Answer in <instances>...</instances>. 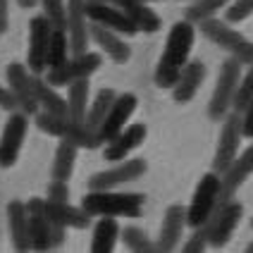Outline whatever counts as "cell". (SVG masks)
<instances>
[{
    "label": "cell",
    "mask_w": 253,
    "mask_h": 253,
    "mask_svg": "<svg viewBox=\"0 0 253 253\" xmlns=\"http://www.w3.org/2000/svg\"><path fill=\"white\" fill-rule=\"evenodd\" d=\"M194 41H196L194 22L182 19V22H177L174 27L169 29L165 50H163L160 62H158V67H155V86H158V88H172V86H174L179 72H182L184 65L189 62Z\"/></svg>",
    "instance_id": "1"
},
{
    "label": "cell",
    "mask_w": 253,
    "mask_h": 253,
    "mask_svg": "<svg viewBox=\"0 0 253 253\" xmlns=\"http://www.w3.org/2000/svg\"><path fill=\"white\" fill-rule=\"evenodd\" d=\"M143 194H120L115 189H88L82 198V208L91 217L110 215V217H139L143 211Z\"/></svg>",
    "instance_id": "2"
},
{
    "label": "cell",
    "mask_w": 253,
    "mask_h": 253,
    "mask_svg": "<svg viewBox=\"0 0 253 253\" xmlns=\"http://www.w3.org/2000/svg\"><path fill=\"white\" fill-rule=\"evenodd\" d=\"M36 126L50 134V136H57V139H65V141H72L74 146L79 148H98L103 146V141L98 139V131L91 129L86 122H77L72 120L67 115H50V113H36Z\"/></svg>",
    "instance_id": "3"
},
{
    "label": "cell",
    "mask_w": 253,
    "mask_h": 253,
    "mask_svg": "<svg viewBox=\"0 0 253 253\" xmlns=\"http://www.w3.org/2000/svg\"><path fill=\"white\" fill-rule=\"evenodd\" d=\"M201 34L212 41L215 45H220L222 50H227L232 57H237L241 65H251L253 62V43L239 34L237 29H232L229 24L215 19V17H206V19H198L196 22Z\"/></svg>",
    "instance_id": "4"
},
{
    "label": "cell",
    "mask_w": 253,
    "mask_h": 253,
    "mask_svg": "<svg viewBox=\"0 0 253 253\" xmlns=\"http://www.w3.org/2000/svg\"><path fill=\"white\" fill-rule=\"evenodd\" d=\"M220 186H222V179H220L217 172H206L201 177V182L196 184V191H194V198H191V203L186 208V225L194 227V229L206 225V220L217 208Z\"/></svg>",
    "instance_id": "5"
},
{
    "label": "cell",
    "mask_w": 253,
    "mask_h": 253,
    "mask_svg": "<svg viewBox=\"0 0 253 253\" xmlns=\"http://www.w3.org/2000/svg\"><path fill=\"white\" fill-rule=\"evenodd\" d=\"M239 79H241V62L237 57H227L222 62V67H220V77H217V84H215L211 103H208L211 120L220 122L229 113L234 93H237V86H239Z\"/></svg>",
    "instance_id": "6"
},
{
    "label": "cell",
    "mask_w": 253,
    "mask_h": 253,
    "mask_svg": "<svg viewBox=\"0 0 253 253\" xmlns=\"http://www.w3.org/2000/svg\"><path fill=\"white\" fill-rule=\"evenodd\" d=\"M241 215H244V206L239 201L229 198L225 203H217V208L212 211V215L206 220V234H208V246L212 249H222L227 241L232 239L234 229L239 225Z\"/></svg>",
    "instance_id": "7"
},
{
    "label": "cell",
    "mask_w": 253,
    "mask_h": 253,
    "mask_svg": "<svg viewBox=\"0 0 253 253\" xmlns=\"http://www.w3.org/2000/svg\"><path fill=\"white\" fill-rule=\"evenodd\" d=\"M241 113H227L222 117V129H220V139H217V148H215V158H212V172L225 174L227 168L234 163V158L239 155L241 146Z\"/></svg>",
    "instance_id": "8"
},
{
    "label": "cell",
    "mask_w": 253,
    "mask_h": 253,
    "mask_svg": "<svg viewBox=\"0 0 253 253\" xmlns=\"http://www.w3.org/2000/svg\"><path fill=\"white\" fill-rule=\"evenodd\" d=\"M100 65H103L100 53L86 50V53H79V55H74V57H67L60 67L48 70L45 82L50 86H55V88H62V86H70L77 79H88L93 72H98Z\"/></svg>",
    "instance_id": "9"
},
{
    "label": "cell",
    "mask_w": 253,
    "mask_h": 253,
    "mask_svg": "<svg viewBox=\"0 0 253 253\" xmlns=\"http://www.w3.org/2000/svg\"><path fill=\"white\" fill-rule=\"evenodd\" d=\"M53 24L50 19L41 14L29 22V50H27V65L31 74H43L48 70V41H50Z\"/></svg>",
    "instance_id": "10"
},
{
    "label": "cell",
    "mask_w": 253,
    "mask_h": 253,
    "mask_svg": "<svg viewBox=\"0 0 253 253\" xmlns=\"http://www.w3.org/2000/svg\"><path fill=\"white\" fill-rule=\"evenodd\" d=\"M27 129H29V115L17 113V110L10 113V120L5 122L2 136H0V168L7 169L17 163L24 136H27Z\"/></svg>",
    "instance_id": "11"
},
{
    "label": "cell",
    "mask_w": 253,
    "mask_h": 253,
    "mask_svg": "<svg viewBox=\"0 0 253 253\" xmlns=\"http://www.w3.org/2000/svg\"><path fill=\"white\" fill-rule=\"evenodd\" d=\"M146 160L143 158H131V160H120V165H115L110 169H103L96 172L91 179H88V189H117L126 182H134L146 174Z\"/></svg>",
    "instance_id": "12"
},
{
    "label": "cell",
    "mask_w": 253,
    "mask_h": 253,
    "mask_svg": "<svg viewBox=\"0 0 253 253\" xmlns=\"http://www.w3.org/2000/svg\"><path fill=\"white\" fill-rule=\"evenodd\" d=\"M65 31L70 41L72 55L86 53L88 48V17H86L84 0H67L65 2Z\"/></svg>",
    "instance_id": "13"
},
{
    "label": "cell",
    "mask_w": 253,
    "mask_h": 253,
    "mask_svg": "<svg viewBox=\"0 0 253 253\" xmlns=\"http://www.w3.org/2000/svg\"><path fill=\"white\" fill-rule=\"evenodd\" d=\"M136 103H139V100H136L134 93H120V96H115L110 110L105 113L103 122H100L98 129H96V131H98V139L103 141V143H108L115 134H120V131L125 129L126 122H129V117L136 110Z\"/></svg>",
    "instance_id": "14"
},
{
    "label": "cell",
    "mask_w": 253,
    "mask_h": 253,
    "mask_svg": "<svg viewBox=\"0 0 253 253\" xmlns=\"http://www.w3.org/2000/svg\"><path fill=\"white\" fill-rule=\"evenodd\" d=\"M5 77H7L10 91H12L14 100H17V108L24 115L39 113V103L34 98V88H31V72L27 70V65L10 62L7 70H5Z\"/></svg>",
    "instance_id": "15"
},
{
    "label": "cell",
    "mask_w": 253,
    "mask_h": 253,
    "mask_svg": "<svg viewBox=\"0 0 253 253\" xmlns=\"http://www.w3.org/2000/svg\"><path fill=\"white\" fill-rule=\"evenodd\" d=\"M86 17H88V22H98L103 27L122 34V36L139 34V29L134 27V22L113 2H86Z\"/></svg>",
    "instance_id": "16"
},
{
    "label": "cell",
    "mask_w": 253,
    "mask_h": 253,
    "mask_svg": "<svg viewBox=\"0 0 253 253\" xmlns=\"http://www.w3.org/2000/svg\"><path fill=\"white\" fill-rule=\"evenodd\" d=\"M251 174H253V143L241 155L234 158V163L227 168L225 174H220L222 186H220V201H217V203H225L229 198H234V194L239 191V186L246 182Z\"/></svg>",
    "instance_id": "17"
},
{
    "label": "cell",
    "mask_w": 253,
    "mask_h": 253,
    "mask_svg": "<svg viewBox=\"0 0 253 253\" xmlns=\"http://www.w3.org/2000/svg\"><path fill=\"white\" fill-rule=\"evenodd\" d=\"M146 134H148V129H146V125H141V122L125 126L120 134H115L113 139L108 141V146H105V151H103L105 160L120 163V160L129 158V153L136 151L141 143L146 141Z\"/></svg>",
    "instance_id": "18"
},
{
    "label": "cell",
    "mask_w": 253,
    "mask_h": 253,
    "mask_svg": "<svg viewBox=\"0 0 253 253\" xmlns=\"http://www.w3.org/2000/svg\"><path fill=\"white\" fill-rule=\"evenodd\" d=\"M45 198H29L27 215H29V239L34 251H50V220L45 217L43 211Z\"/></svg>",
    "instance_id": "19"
},
{
    "label": "cell",
    "mask_w": 253,
    "mask_h": 253,
    "mask_svg": "<svg viewBox=\"0 0 253 253\" xmlns=\"http://www.w3.org/2000/svg\"><path fill=\"white\" fill-rule=\"evenodd\" d=\"M88 39H93L96 45H98L113 62H120V65H122V62H126V60L131 57V48L125 43L122 34L103 27L98 22H91V24H88Z\"/></svg>",
    "instance_id": "20"
},
{
    "label": "cell",
    "mask_w": 253,
    "mask_h": 253,
    "mask_svg": "<svg viewBox=\"0 0 253 253\" xmlns=\"http://www.w3.org/2000/svg\"><path fill=\"white\" fill-rule=\"evenodd\" d=\"M206 62L203 60H191V62H186L184 65V70L179 72V77H177V82L172 86V98L174 103H189V100L194 98L198 93V88L203 84V79H206Z\"/></svg>",
    "instance_id": "21"
},
{
    "label": "cell",
    "mask_w": 253,
    "mask_h": 253,
    "mask_svg": "<svg viewBox=\"0 0 253 253\" xmlns=\"http://www.w3.org/2000/svg\"><path fill=\"white\" fill-rule=\"evenodd\" d=\"M184 227H186V208L169 206L165 212V220H163V227H160V239L155 244V251H174L184 237Z\"/></svg>",
    "instance_id": "22"
},
{
    "label": "cell",
    "mask_w": 253,
    "mask_h": 253,
    "mask_svg": "<svg viewBox=\"0 0 253 253\" xmlns=\"http://www.w3.org/2000/svg\"><path fill=\"white\" fill-rule=\"evenodd\" d=\"M43 211H45V217L55 225L70 227V229H86L91 225V215L84 211V208H77V206H70L67 201H48L43 203Z\"/></svg>",
    "instance_id": "23"
},
{
    "label": "cell",
    "mask_w": 253,
    "mask_h": 253,
    "mask_svg": "<svg viewBox=\"0 0 253 253\" xmlns=\"http://www.w3.org/2000/svg\"><path fill=\"white\" fill-rule=\"evenodd\" d=\"M7 227H10V239H12L14 251H29L31 249L29 215H27V206L22 201H10L7 203Z\"/></svg>",
    "instance_id": "24"
},
{
    "label": "cell",
    "mask_w": 253,
    "mask_h": 253,
    "mask_svg": "<svg viewBox=\"0 0 253 253\" xmlns=\"http://www.w3.org/2000/svg\"><path fill=\"white\" fill-rule=\"evenodd\" d=\"M113 5H117L122 12L134 22V27L146 34H155L160 29V17L148 7L146 0H110Z\"/></svg>",
    "instance_id": "25"
},
{
    "label": "cell",
    "mask_w": 253,
    "mask_h": 253,
    "mask_svg": "<svg viewBox=\"0 0 253 253\" xmlns=\"http://www.w3.org/2000/svg\"><path fill=\"white\" fill-rule=\"evenodd\" d=\"M31 88H34V98L43 110L50 115H67V100L55 91V86H50L41 74H31Z\"/></svg>",
    "instance_id": "26"
},
{
    "label": "cell",
    "mask_w": 253,
    "mask_h": 253,
    "mask_svg": "<svg viewBox=\"0 0 253 253\" xmlns=\"http://www.w3.org/2000/svg\"><path fill=\"white\" fill-rule=\"evenodd\" d=\"M120 239V225L110 215H100V220L93 227V239H91V251L93 253H110Z\"/></svg>",
    "instance_id": "27"
},
{
    "label": "cell",
    "mask_w": 253,
    "mask_h": 253,
    "mask_svg": "<svg viewBox=\"0 0 253 253\" xmlns=\"http://www.w3.org/2000/svg\"><path fill=\"white\" fill-rule=\"evenodd\" d=\"M67 117L84 122L88 110V79H77L67 86Z\"/></svg>",
    "instance_id": "28"
},
{
    "label": "cell",
    "mask_w": 253,
    "mask_h": 253,
    "mask_svg": "<svg viewBox=\"0 0 253 253\" xmlns=\"http://www.w3.org/2000/svg\"><path fill=\"white\" fill-rule=\"evenodd\" d=\"M77 151L79 146H74L72 141H60L55 151V160H53V177L55 179H70L72 172H74V163H77Z\"/></svg>",
    "instance_id": "29"
},
{
    "label": "cell",
    "mask_w": 253,
    "mask_h": 253,
    "mask_svg": "<svg viewBox=\"0 0 253 253\" xmlns=\"http://www.w3.org/2000/svg\"><path fill=\"white\" fill-rule=\"evenodd\" d=\"M70 57V41H67V31L65 29L53 27L50 31V41H48V70L60 67L65 60Z\"/></svg>",
    "instance_id": "30"
},
{
    "label": "cell",
    "mask_w": 253,
    "mask_h": 253,
    "mask_svg": "<svg viewBox=\"0 0 253 253\" xmlns=\"http://www.w3.org/2000/svg\"><path fill=\"white\" fill-rule=\"evenodd\" d=\"M115 93L113 88H100L98 93H96V98H93V103L88 105V110H86V125L91 126V129H98V125L103 122V117H105V113L110 110V105H113L115 100Z\"/></svg>",
    "instance_id": "31"
},
{
    "label": "cell",
    "mask_w": 253,
    "mask_h": 253,
    "mask_svg": "<svg viewBox=\"0 0 253 253\" xmlns=\"http://www.w3.org/2000/svg\"><path fill=\"white\" fill-rule=\"evenodd\" d=\"M120 237H122L126 249H131V251H136V253L155 251V244L148 239V234L143 229H139V227H125V229H120Z\"/></svg>",
    "instance_id": "32"
},
{
    "label": "cell",
    "mask_w": 253,
    "mask_h": 253,
    "mask_svg": "<svg viewBox=\"0 0 253 253\" xmlns=\"http://www.w3.org/2000/svg\"><path fill=\"white\" fill-rule=\"evenodd\" d=\"M229 0H196L189 10H186V19L189 22H198V19H206V17H212L220 7H225Z\"/></svg>",
    "instance_id": "33"
},
{
    "label": "cell",
    "mask_w": 253,
    "mask_h": 253,
    "mask_svg": "<svg viewBox=\"0 0 253 253\" xmlns=\"http://www.w3.org/2000/svg\"><path fill=\"white\" fill-rule=\"evenodd\" d=\"M251 96H253V62H251V70H249L239 79L237 93H234V100H232L234 113H241V110H244V105L249 103V98H251Z\"/></svg>",
    "instance_id": "34"
},
{
    "label": "cell",
    "mask_w": 253,
    "mask_h": 253,
    "mask_svg": "<svg viewBox=\"0 0 253 253\" xmlns=\"http://www.w3.org/2000/svg\"><path fill=\"white\" fill-rule=\"evenodd\" d=\"M45 10V17L57 29H65V0H39Z\"/></svg>",
    "instance_id": "35"
},
{
    "label": "cell",
    "mask_w": 253,
    "mask_h": 253,
    "mask_svg": "<svg viewBox=\"0 0 253 253\" xmlns=\"http://www.w3.org/2000/svg\"><path fill=\"white\" fill-rule=\"evenodd\" d=\"M253 14V0H234L232 7H227V22L229 24H239L244 19H249Z\"/></svg>",
    "instance_id": "36"
},
{
    "label": "cell",
    "mask_w": 253,
    "mask_h": 253,
    "mask_svg": "<svg viewBox=\"0 0 253 253\" xmlns=\"http://www.w3.org/2000/svg\"><path fill=\"white\" fill-rule=\"evenodd\" d=\"M208 249V234H206V227H196L194 234L186 239L184 244V251L186 253H201Z\"/></svg>",
    "instance_id": "37"
},
{
    "label": "cell",
    "mask_w": 253,
    "mask_h": 253,
    "mask_svg": "<svg viewBox=\"0 0 253 253\" xmlns=\"http://www.w3.org/2000/svg\"><path fill=\"white\" fill-rule=\"evenodd\" d=\"M70 198V186L65 179H55L48 184V201H67Z\"/></svg>",
    "instance_id": "38"
},
{
    "label": "cell",
    "mask_w": 253,
    "mask_h": 253,
    "mask_svg": "<svg viewBox=\"0 0 253 253\" xmlns=\"http://www.w3.org/2000/svg\"><path fill=\"white\" fill-rule=\"evenodd\" d=\"M241 134L246 139H253V96L241 110Z\"/></svg>",
    "instance_id": "39"
},
{
    "label": "cell",
    "mask_w": 253,
    "mask_h": 253,
    "mask_svg": "<svg viewBox=\"0 0 253 253\" xmlns=\"http://www.w3.org/2000/svg\"><path fill=\"white\" fill-rule=\"evenodd\" d=\"M67 241V227L50 222V249H62Z\"/></svg>",
    "instance_id": "40"
},
{
    "label": "cell",
    "mask_w": 253,
    "mask_h": 253,
    "mask_svg": "<svg viewBox=\"0 0 253 253\" xmlns=\"http://www.w3.org/2000/svg\"><path fill=\"white\" fill-rule=\"evenodd\" d=\"M0 110H7V113H14V110H17V100H14L12 91L5 88L2 84H0Z\"/></svg>",
    "instance_id": "41"
},
{
    "label": "cell",
    "mask_w": 253,
    "mask_h": 253,
    "mask_svg": "<svg viewBox=\"0 0 253 253\" xmlns=\"http://www.w3.org/2000/svg\"><path fill=\"white\" fill-rule=\"evenodd\" d=\"M10 27V0H0V34Z\"/></svg>",
    "instance_id": "42"
},
{
    "label": "cell",
    "mask_w": 253,
    "mask_h": 253,
    "mask_svg": "<svg viewBox=\"0 0 253 253\" xmlns=\"http://www.w3.org/2000/svg\"><path fill=\"white\" fill-rule=\"evenodd\" d=\"M17 2H19V7L31 10V7H36V2H39V0H17Z\"/></svg>",
    "instance_id": "43"
},
{
    "label": "cell",
    "mask_w": 253,
    "mask_h": 253,
    "mask_svg": "<svg viewBox=\"0 0 253 253\" xmlns=\"http://www.w3.org/2000/svg\"><path fill=\"white\" fill-rule=\"evenodd\" d=\"M86 2H110V0H86Z\"/></svg>",
    "instance_id": "44"
},
{
    "label": "cell",
    "mask_w": 253,
    "mask_h": 253,
    "mask_svg": "<svg viewBox=\"0 0 253 253\" xmlns=\"http://www.w3.org/2000/svg\"><path fill=\"white\" fill-rule=\"evenodd\" d=\"M246 251H249V253H253V241H251V244H249V246H246Z\"/></svg>",
    "instance_id": "45"
},
{
    "label": "cell",
    "mask_w": 253,
    "mask_h": 253,
    "mask_svg": "<svg viewBox=\"0 0 253 253\" xmlns=\"http://www.w3.org/2000/svg\"><path fill=\"white\" fill-rule=\"evenodd\" d=\"M146 2H158V0H146Z\"/></svg>",
    "instance_id": "46"
},
{
    "label": "cell",
    "mask_w": 253,
    "mask_h": 253,
    "mask_svg": "<svg viewBox=\"0 0 253 253\" xmlns=\"http://www.w3.org/2000/svg\"><path fill=\"white\" fill-rule=\"evenodd\" d=\"M251 227H253V220H251Z\"/></svg>",
    "instance_id": "47"
}]
</instances>
